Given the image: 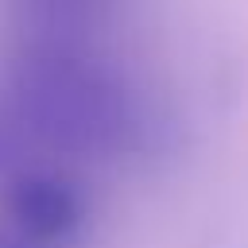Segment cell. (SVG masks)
Segmentation results:
<instances>
[{"label": "cell", "mask_w": 248, "mask_h": 248, "mask_svg": "<svg viewBox=\"0 0 248 248\" xmlns=\"http://www.w3.org/2000/svg\"><path fill=\"white\" fill-rule=\"evenodd\" d=\"M12 101L35 140L85 159L124 155L147 128L140 97L85 39H31L12 70Z\"/></svg>", "instance_id": "1"}, {"label": "cell", "mask_w": 248, "mask_h": 248, "mask_svg": "<svg viewBox=\"0 0 248 248\" xmlns=\"http://www.w3.org/2000/svg\"><path fill=\"white\" fill-rule=\"evenodd\" d=\"M8 213H12V229L16 232L54 248L58 240H66L81 225L85 198L66 174L27 170L8 190Z\"/></svg>", "instance_id": "2"}, {"label": "cell", "mask_w": 248, "mask_h": 248, "mask_svg": "<svg viewBox=\"0 0 248 248\" xmlns=\"http://www.w3.org/2000/svg\"><path fill=\"white\" fill-rule=\"evenodd\" d=\"M0 248H50V244L27 240V236H23V232H16V229H0Z\"/></svg>", "instance_id": "3"}]
</instances>
